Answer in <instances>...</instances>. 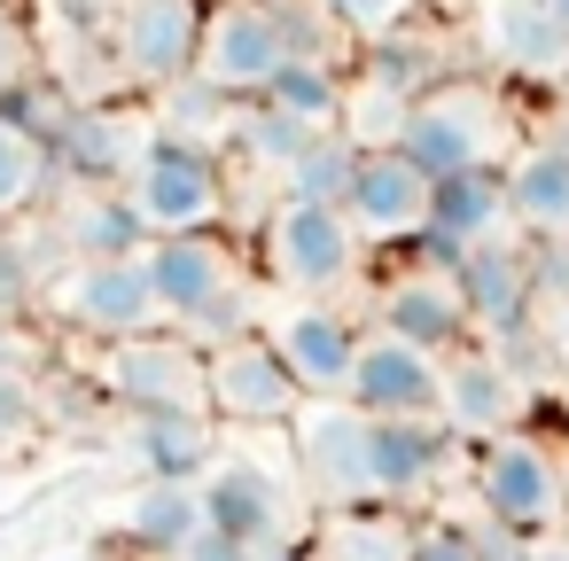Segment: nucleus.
Returning a JSON list of instances; mask_svg holds the SVG:
<instances>
[{
    "instance_id": "nucleus-1",
    "label": "nucleus",
    "mask_w": 569,
    "mask_h": 561,
    "mask_svg": "<svg viewBox=\"0 0 569 561\" xmlns=\"http://www.w3.org/2000/svg\"><path fill=\"white\" fill-rule=\"evenodd\" d=\"M398 149H406L429 180L499 172V164L515 157V118H507V102H499L483 79H437V87L413 94Z\"/></svg>"
},
{
    "instance_id": "nucleus-2",
    "label": "nucleus",
    "mask_w": 569,
    "mask_h": 561,
    "mask_svg": "<svg viewBox=\"0 0 569 561\" xmlns=\"http://www.w3.org/2000/svg\"><path fill=\"white\" fill-rule=\"evenodd\" d=\"M203 367H211V351L180 328H141V335H118L94 351V382L133 413H211Z\"/></svg>"
},
{
    "instance_id": "nucleus-3",
    "label": "nucleus",
    "mask_w": 569,
    "mask_h": 561,
    "mask_svg": "<svg viewBox=\"0 0 569 561\" xmlns=\"http://www.w3.org/2000/svg\"><path fill=\"white\" fill-rule=\"evenodd\" d=\"M258 250H266V273H273L289 297H336V289L359 273L367 234H359L351 211H336V203H289V196H281V203L266 211Z\"/></svg>"
},
{
    "instance_id": "nucleus-4",
    "label": "nucleus",
    "mask_w": 569,
    "mask_h": 561,
    "mask_svg": "<svg viewBox=\"0 0 569 561\" xmlns=\"http://www.w3.org/2000/svg\"><path fill=\"white\" fill-rule=\"evenodd\" d=\"M476 507L515 530V538H546L569 522V468L538 444V437H491L476 444Z\"/></svg>"
},
{
    "instance_id": "nucleus-5",
    "label": "nucleus",
    "mask_w": 569,
    "mask_h": 561,
    "mask_svg": "<svg viewBox=\"0 0 569 561\" xmlns=\"http://www.w3.org/2000/svg\"><path fill=\"white\" fill-rule=\"evenodd\" d=\"M126 196H133V211H141L149 234H203V227H219V211H227V172H219L211 149L157 141V149L141 157V172L126 180Z\"/></svg>"
},
{
    "instance_id": "nucleus-6",
    "label": "nucleus",
    "mask_w": 569,
    "mask_h": 561,
    "mask_svg": "<svg viewBox=\"0 0 569 561\" xmlns=\"http://www.w3.org/2000/svg\"><path fill=\"white\" fill-rule=\"evenodd\" d=\"M48 304H56V320H71V328L94 335V343H118V335H141V328H164L141 250H133V258H71V273L48 289Z\"/></svg>"
},
{
    "instance_id": "nucleus-7",
    "label": "nucleus",
    "mask_w": 569,
    "mask_h": 561,
    "mask_svg": "<svg viewBox=\"0 0 569 561\" xmlns=\"http://www.w3.org/2000/svg\"><path fill=\"white\" fill-rule=\"evenodd\" d=\"M367 421L375 413H359L351 398H305L289 413V460L320 507L367 499Z\"/></svg>"
},
{
    "instance_id": "nucleus-8",
    "label": "nucleus",
    "mask_w": 569,
    "mask_h": 561,
    "mask_svg": "<svg viewBox=\"0 0 569 561\" xmlns=\"http://www.w3.org/2000/svg\"><path fill=\"white\" fill-rule=\"evenodd\" d=\"M289 63V40H281V17L273 0H211L203 17V48H196V71L234 94V102H258Z\"/></svg>"
},
{
    "instance_id": "nucleus-9",
    "label": "nucleus",
    "mask_w": 569,
    "mask_h": 561,
    "mask_svg": "<svg viewBox=\"0 0 569 561\" xmlns=\"http://www.w3.org/2000/svg\"><path fill=\"white\" fill-rule=\"evenodd\" d=\"M203 398H211V421H242V429H289V413L305 405L289 359H281L273 335H258V328L211 351Z\"/></svg>"
},
{
    "instance_id": "nucleus-10",
    "label": "nucleus",
    "mask_w": 569,
    "mask_h": 561,
    "mask_svg": "<svg viewBox=\"0 0 569 561\" xmlns=\"http://www.w3.org/2000/svg\"><path fill=\"white\" fill-rule=\"evenodd\" d=\"M203 17H211V0H118V24H110L118 79L149 87V94L188 79L196 48H203Z\"/></svg>"
},
{
    "instance_id": "nucleus-11",
    "label": "nucleus",
    "mask_w": 569,
    "mask_h": 561,
    "mask_svg": "<svg viewBox=\"0 0 569 561\" xmlns=\"http://www.w3.org/2000/svg\"><path fill=\"white\" fill-rule=\"evenodd\" d=\"M141 266H149L157 312H164L172 328H188V320H203L211 304L242 297V258H234L211 227H203V234H149Z\"/></svg>"
},
{
    "instance_id": "nucleus-12",
    "label": "nucleus",
    "mask_w": 569,
    "mask_h": 561,
    "mask_svg": "<svg viewBox=\"0 0 569 561\" xmlns=\"http://www.w3.org/2000/svg\"><path fill=\"white\" fill-rule=\"evenodd\" d=\"M445 390V351H421L390 328L359 335V367H351V405L375 421H406V413H437Z\"/></svg>"
},
{
    "instance_id": "nucleus-13",
    "label": "nucleus",
    "mask_w": 569,
    "mask_h": 561,
    "mask_svg": "<svg viewBox=\"0 0 569 561\" xmlns=\"http://www.w3.org/2000/svg\"><path fill=\"white\" fill-rule=\"evenodd\" d=\"M273 351L289 359L305 398H351V367H359V328L328 304V297H297L273 328Z\"/></svg>"
},
{
    "instance_id": "nucleus-14",
    "label": "nucleus",
    "mask_w": 569,
    "mask_h": 561,
    "mask_svg": "<svg viewBox=\"0 0 569 561\" xmlns=\"http://www.w3.org/2000/svg\"><path fill=\"white\" fill-rule=\"evenodd\" d=\"M203 514H211V530L219 538H234V545H281L289 538V514H297V499H289V483L258 460V452H242V460H211V475H203Z\"/></svg>"
},
{
    "instance_id": "nucleus-15",
    "label": "nucleus",
    "mask_w": 569,
    "mask_h": 561,
    "mask_svg": "<svg viewBox=\"0 0 569 561\" xmlns=\"http://www.w3.org/2000/svg\"><path fill=\"white\" fill-rule=\"evenodd\" d=\"M157 118L141 110H71V126L56 133V172H71L79 188H126L141 172V157L157 149Z\"/></svg>"
},
{
    "instance_id": "nucleus-16",
    "label": "nucleus",
    "mask_w": 569,
    "mask_h": 561,
    "mask_svg": "<svg viewBox=\"0 0 569 561\" xmlns=\"http://www.w3.org/2000/svg\"><path fill=\"white\" fill-rule=\"evenodd\" d=\"M429 172L406 157V149H367L359 157V180H351V227L367 234V242H413L421 227H429Z\"/></svg>"
},
{
    "instance_id": "nucleus-17",
    "label": "nucleus",
    "mask_w": 569,
    "mask_h": 561,
    "mask_svg": "<svg viewBox=\"0 0 569 561\" xmlns=\"http://www.w3.org/2000/svg\"><path fill=\"white\" fill-rule=\"evenodd\" d=\"M460 437L437 413H406V421H367V499H421L445 468H452Z\"/></svg>"
},
{
    "instance_id": "nucleus-18",
    "label": "nucleus",
    "mask_w": 569,
    "mask_h": 561,
    "mask_svg": "<svg viewBox=\"0 0 569 561\" xmlns=\"http://www.w3.org/2000/svg\"><path fill=\"white\" fill-rule=\"evenodd\" d=\"M375 320H382L390 335L421 343V351H460V343L476 335L468 297H460V281H452V266H421V258H413V266L375 297Z\"/></svg>"
},
{
    "instance_id": "nucleus-19",
    "label": "nucleus",
    "mask_w": 569,
    "mask_h": 561,
    "mask_svg": "<svg viewBox=\"0 0 569 561\" xmlns=\"http://www.w3.org/2000/svg\"><path fill=\"white\" fill-rule=\"evenodd\" d=\"M437 421L460 437V444H491V437H507V421H515V374H507V359L491 351V343H460V351H445V390H437Z\"/></svg>"
},
{
    "instance_id": "nucleus-20",
    "label": "nucleus",
    "mask_w": 569,
    "mask_h": 561,
    "mask_svg": "<svg viewBox=\"0 0 569 561\" xmlns=\"http://www.w3.org/2000/svg\"><path fill=\"white\" fill-rule=\"evenodd\" d=\"M452 281H460V297H468V320L491 328V343L522 335V320H530V304H538V281H530V250H522V242L499 234V242L460 250Z\"/></svg>"
},
{
    "instance_id": "nucleus-21",
    "label": "nucleus",
    "mask_w": 569,
    "mask_h": 561,
    "mask_svg": "<svg viewBox=\"0 0 569 561\" xmlns=\"http://www.w3.org/2000/svg\"><path fill=\"white\" fill-rule=\"evenodd\" d=\"M476 32H483V56L522 71V79H561L569 71V24L553 17V0H483Z\"/></svg>"
},
{
    "instance_id": "nucleus-22",
    "label": "nucleus",
    "mask_w": 569,
    "mask_h": 561,
    "mask_svg": "<svg viewBox=\"0 0 569 561\" xmlns=\"http://www.w3.org/2000/svg\"><path fill=\"white\" fill-rule=\"evenodd\" d=\"M421 522L398 499H351V507H320L312 530V561H413Z\"/></svg>"
},
{
    "instance_id": "nucleus-23",
    "label": "nucleus",
    "mask_w": 569,
    "mask_h": 561,
    "mask_svg": "<svg viewBox=\"0 0 569 561\" xmlns=\"http://www.w3.org/2000/svg\"><path fill=\"white\" fill-rule=\"evenodd\" d=\"M507 227H515V211H507V164L499 172H452V180L429 188V227L421 234H437L445 250L499 242Z\"/></svg>"
},
{
    "instance_id": "nucleus-24",
    "label": "nucleus",
    "mask_w": 569,
    "mask_h": 561,
    "mask_svg": "<svg viewBox=\"0 0 569 561\" xmlns=\"http://www.w3.org/2000/svg\"><path fill=\"white\" fill-rule=\"evenodd\" d=\"M507 211L530 242L569 234V149L561 141H530V149L507 157Z\"/></svg>"
},
{
    "instance_id": "nucleus-25",
    "label": "nucleus",
    "mask_w": 569,
    "mask_h": 561,
    "mask_svg": "<svg viewBox=\"0 0 569 561\" xmlns=\"http://www.w3.org/2000/svg\"><path fill=\"white\" fill-rule=\"evenodd\" d=\"M56 234H63V258H133V250H149V227H141L126 188H79L63 203Z\"/></svg>"
},
{
    "instance_id": "nucleus-26",
    "label": "nucleus",
    "mask_w": 569,
    "mask_h": 561,
    "mask_svg": "<svg viewBox=\"0 0 569 561\" xmlns=\"http://www.w3.org/2000/svg\"><path fill=\"white\" fill-rule=\"evenodd\" d=\"M219 421L211 413H133V452L157 483H203L219 460Z\"/></svg>"
},
{
    "instance_id": "nucleus-27",
    "label": "nucleus",
    "mask_w": 569,
    "mask_h": 561,
    "mask_svg": "<svg viewBox=\"0 0 569 561\" xmlns=\"http://www.w3.org/2000/svg\"><path fill=\"white\" fill-rule=\"evenodd\" d=\"M157 133L164 141H188V149H219V141H234V126H242V102L234 94H219L203 71H188V79H172V87H157Z\"/></svg>"
},
{
    "instance_id": "nucleus-28",
    "label": "nucleus",
    "mask_w": 569,
    "mask_h": 561,
    "mask_svg": "<svg viewBox=\"0 0 569 561\" xmlns=\"http://www.w3.org/2000/svg\"><path fill=\"white\" fill-rule=\"evenodd\" d=\"M211 530V514H203V483H157L149 475V491L133 499V514H126V538L141 545V553H180L188 538H203Z\"/></svg>"
},
{
    "instance_id": "nucleus-29",
    "label": "nucleus",
    "mask_w": 569,
    "mask_h": 561,
    "mask_svg": "<svg viewBox=\"0 0 569 561\" xmlns=\"http://www.w3.org/2000/svg\"><path fill=\"white\" fill-rule=\"evenodd\" d=\"M320 133H328V126H305L297 110H281V102H266V94H258V102H242L234 149H242V164H258V172H273V180H281V172L320 141Z\"/></svg>"
},
{
    "instance_id": "nucleus-30",
    "label": "nucleus",
    "mask_w": 569,
    "mask_h": 561,
    "mask_svg": "<svg viewBox=\"0 0 569 561\" xmlns=\"http://www.w3.org/2000/svg\"><path fill=\"white\" fill-rule=\"evenodd\" d=\"M359 157H367V149L328 126V133L281 172V196H289V203H336V211H343V203H351V180H359Z\"/></svg>"
},
{
    "instance_id": "nucleus-31",
    "label": "nucleus",
    "mask_w": 569,
    "mask_h": 561,
    "mask_svg": "<svg viewBox=\"0 0 569 561\" xmlns=\"http://www.w3.org/2000/svg\"><path fill=\"white\" fill-rule=\"evenodd\" d=\"M406 110H413V87H398L390 71L367 63V79H351V94H343V126L336 133H351L359 149H398Z\"/></svg>"
},
{
    "instance_id": "nucleus-32",
    "label": "nucleus",
    "mask_w": 569,
    "mask_h": 561,
    "mask_svg": "<svg viewBox=\"0 0 569 561\" xmlns=\"http://www.w3.org/2000/svg\"><path fill=\"white\" fill-rule=\"evenodd\" d=\"M48 172H56V149L40 133H24L17 118H0V227H17L40 203Z\"/></svg>"
},
{
    "instance_id": "nucleus-33",
    "label": "nucleus",
    "mask_w": 569,
    "mask_h": 561,
    "mask_svg": "<svg viewBox=\"0 0 569 561\" xmlns=\"http://www.w3.org/2000/svg\"><path fill=\"white\" fill-rule=\"evenodd\" d=\"M343 94H351V79H343V63H328V56L281 63V79L266 87V102L297 110L305 126H343Z\"/></svg>"
},
{
    "instance_id": "nucleus-34",
    "label": "nucleus",
    "mask_w": 569,
    "mask_h": 561,
    "mask_svg": "<svg viewBox=\"0 0 569 561\" xmlns=\"http://www.w3.org/2000/svg\"><path fill=\"white\" fill-rule=\"evenodd\" d=\"M320 9L336 17L343 40H367V48H375V40H390V32L421 9V0H320Z\"/></svg>"
},
{
    "instance_id": "nucleus-35",
    "label": "nucleus",
    "mask_w": 569,
    "mask_h": 561,
    "mask_svg": "<svg viewBox=\"0 0 569 561\" xmlns=\"http://www.w3.org/2000/svg\"><path fill=\"white\" fill-rule=\"evenodd\" d=\"M522 250H530V281H538V297H553V304H569V234H522Z\"/></svg>"
},
{
    "instance_id": "nucleus-36",
    "label": "nucleus",
    "mask_w": 569,
    "mask_h": 561,
    "mask_svg": "<svg viewBox=\"0 0 569 561\" xmlns=\"http://www.w3.org/2000/svg\"><path fill=\"white\" fill-rule=\"evenodd\" d=\"M413 561H483V553H476V530H460V522H421Z\"/></svg>"
},
{
    "instance_id": "nucleus-37",
    "label": "nucleus",
    "mask_w": 569,
    "mask_h": 561,
    "mask_svg": "<svg viewBox=\"0 0 569 561\" xmlns=\"http://www.w3.org/2000/svg\"><path fill=\"white\" fill-rule=\"evenodd\" d=\"M40 56H32V40H24V24H17V9H9V0H0V94H9L24 71H32Z\"/></svg>"
},
{
    "instance_id": "nucleus-38",
    "label": "nucleus",
    "mask_w": 569,
    "mask_h": 561,
    "mask_svg": "<svg viewBox=\"0 0 569 561\" xmlns=\"http://www.w3.org/2000/svg\"><path fill=\"white\" fill-rule=\"evenodd\" d=\"M24 429H32V390H24V374L0 367V444H17Z\"/></svg>"
},
{
    "instance_id": "nucleus-39",
    "label": "nucleus",
    "mask_w": 569,
    "mask_h": 561,
    "mask_svg": "<svg viewBox=\"0 0 569 561\" xmlns=\"http://www.w3.org/2000/svg\"><path fill=\"white\" fill-rule=\"evenodd\" d=\"M40 289V273H32V258L17 250V242H0V312H17L24 297Z\"/></svg>"
},
{
    "instance_id": "nucleus-40",
    "label": "nucleus",
    "mask_w": 569,
    "mask_h": 561,
    "mask_svg": "<svg viewBox=\"0 0 569 561\" xmlns=\"http://www.w3.org/2000/svg\"><path fill=\"white\" fill-rule=\"evenodd\" d=\"M172 561H258L250 545H234V538H219V530H203V538H188Z\"/></svg>"
},
{
    "instance_id": "nucleus-41",
    "label": "nucleus",
    "mask_w": 569,
    "mask_h": 561,
    "mask_svg": "<svg viewBox=\"0 0 569 561\" xmlns=\"http://www.w3.org/2000/svg\"><path fill=\"white\" fill-rule=\"evenodd\" d=\"M9 335H17V312H0V367H9Z\"/></svg>"
},
{
    "instance_id": "nucleus-42",
    "label": "nucleus",
    "mask_w": 569,
    "mask_h": 561,
    "mask_svg": "<svg viewBox=\"0 0 569 561\" xmlns=\"http://www.w3.org/2000/svg\"><path fill=\"white\" fill-rule=\"evenodd\" d=\"M530 561H569V538L561 545H530Z\"/></svg>"
},
{
    "instance_id": "nucleus-43",
    "label": "nucleus",
    "mask_w": 569,
    "mask_h": 561,
    "mask_svg": "<svg viewBox=\"0 0 569 561\" xmlns=\"http://www.w3.org/2000/svg\"><path fill=\"white\" fill-rule=\"evenodd\" d=\"M56 561H102V553H56Z\"/></svg>"
},
{
    "instance_id": "nucleus-44",
    "label": "nucleus",
    "mask_w": 569,
    "mask_h": 561,
    "mask_svg": "<svg viewBox=\"0 0 569 561\" xmlns=\"http://www.w3.org/2000/svg\"><path fill=\"white\" fill-rule=\"evenodd\" d=\"M553 17H561V24H569V0H553Z\"/></svg>"
}]
</instances>
